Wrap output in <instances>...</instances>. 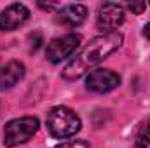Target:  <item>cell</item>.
Returning <instances> with one entry per match:
<instances>
[{"mask_svg": "<svg viewBox=\"0 0 150 148\" xmlns=\"http://www.w3.org/2000/svg\"><path fill=\"white\" fill-rule=\"evenodd\" d=\"M122 45V33L110 32L105 35L93 38L74 59L65 66L63 78L67 80H77L89 70H93L96 65H100L103 59H107L112 52H115Z\"/></svg>", "mask_w": 150, "mask_h": 148, "instance_id": "1", "label": "cell"}, {"mask_svg": "<svg viewBox=\"0 0 150 148\" xmlns=\"http://www.w3.org/2000/svg\"><path fill=\"white\" fill-rule=\"evenodd\" d=\"M80 117L68 106H54L47 113V129L52 138L65 140L80 131Z\"/></svg>", "mask_w": 150, "mask_h": 148, "instance_id": "2", "label": "cell"}, {"mask_svg": "<svg viewBox=\"0 0 150 148\" xmlns=\"http://www.w3.org/2000/svg\"><path fill=\"white\" fill-rule=\"evenodd\" d=\"M38 131L37 117H21L7 122L4 129V145L5 147H18L32 140Z\"/></svg>", "mask_w": 150, "mask_h": 148, "instance_id": "3", "label": "cell"}, {"mask_svg": "<svg viewBox=\"0 0 150 148\" xmlns=\"http://www.w3.org/2000/svg\"><path fill=\"white\" fill-rule=\"evenodd\" d=\"M80 35L77 33H68V35H63V37L54 38L49 45H47V51H45V56L51 63L58 65L61 63L63 59L70 58L75 51L79 49L80 45Z\"/></svg>", "mask_w": 150, "mask_h": 148, "instance_id": "4", "label": "cell"}, {"mask_svg": "<svg viewBox=\"0 0 150 148\" xmlns=\"http://www.w3.org/2000/svg\"><path fill=\"white\" fill-rule=\"evenodd\" d=\"M120 84V77L112 70L107 68H100V70H93L86 78V87L91 92H98V94H105L110 92L115 87H119Z\"/></svg>", "mask_w": 150, "mask_h": 148, "instance_id": "5", "label": "cell"}, {"mask_svg": "<svg viewBox=\"0 0 150 148\" xmlns=\"http://www.w3.org/2000/svg\"><path fill=\"white\" fill-rule=\"evenodd\" d=\"M124 21V7L119 5V4H103L100 9H98V16H96V25L100 30L110 33L115 32L117 26H120Z\"/></svg>", "mask_w": 150, "mask_h": 148, "instance_id": "6", "label": "cell"}, {"mask_svg": "<svg viewBox=\"0 0 150 148\" xmlns=\"http://www.w3.org/2000/svg\"><path fill=\"white\" fill-rule=\"evenodd\" d=\"M30 18V11L23 4H11L0 12V30L9 32L19 28Z\"/></svg>", "mask_w": 150, "mask_h": 148, "instance_id": "7", "label": "cell"}, {"mask_svg": "<svg viewBox=\"0 0 150 148\" xmlns=\"http://www.w3.org/2000/svg\"><path fill=\"white\" fill-rule=\"evenodd\" d=\"M86 18H87V7L82 4L65 5L58 12V21L67 26H79L86 21Z\"/></svg>", "mask_w": 150, "mask_h": 148, "instance_id": "8", "label": "cell"}, {"mask_svg": "<svg viewBox=\"0 0 150 148\" xmlns=\"http://www.w3.org/2000/svg\"><path fill=\"white\" fill-rule=\"evenodd\" d=\"M23 77H25V65L21 61H9L0 70V89L7 91L14 87Z\"/></svg>", "mask_w": 150, "mask_h": 148, "instance_id": "9", "label": "cell"}, {"mask_svg": "<svg viewBox=\"0 0 150 148\" xmlns=\"http://www.w3.org/2000/svg\"><path fill=\"white\" fill-rule=\"evenodd\" d=\"M136 143L140 148H150V125H143L142 131L138 132Z\"/></svg>", "mask_w": 150, "mask_h": 148, "instance_id": "10", "label": "cell"}, {"mask_svg": "<svg viewBox=\"0 0 150 148\" xmlns=\"http://www.w3.org/2000/svg\"><path fill=\"white\" fill-rule=\"evenodd\" d=\"M56 148H91L87 141L84 140H72V141H65V143H59Z\"/></svg>", "mask_w": 150, "mask_h": 148, "instance_id": "11", "label": "cell"}, {"mask_svg": "<svg viewBox=\"0 0 150 148\" xmlns=\"http://www.w3.org/2000/svg\"><path fill=\"white\" fill-rule=\"evenodd\" d=\"M145 7H147L145 2H136V4H129V5H127V9L133 11L134 14H142V12L145 11Z\"/></svg>", "mask_w": 150, "mask_h": 148, "instance_id": "12", "label": "cell"}, {"mask_svg": "<svg viewBox=\"0 0 150 148\" xmlns=\"http://www.w3.org/2000/svg\"><path fill=\"white\" fill-rule=\"evenodd\" d=\"M143 35L150 40V23H147V25H145V28H143Z\"/></svg>", "mask_w": 150, "mask_h": 148, "instance_id": "13", "label": "cell"}]
</instances>
